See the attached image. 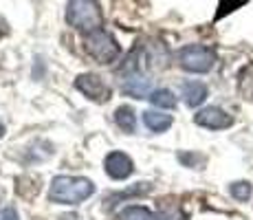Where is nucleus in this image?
<instances>
[{
    "mask_svg": "<svg viewBox=\"0 0 253 220\" xmlns=\"http://www.w3.org/2000/svg\"><path fill=\"white\" fill-rule=\"evenodd\" d=\"M95 185L88 178H77V176H57L53 178L48 189V200L60 205H77L82 200L92 196Z\"/></svg>",
    "mask_w": 253,
    "mask_h": 220,
    "instance_id": "nucleus-1",
    "label": "nucleus"
},
{
    "mask_svg": "<svg viewBox=\"0 0 253 220\" xmlns=\"http://www.w3.org/2000/svg\"><path fill=\"white\" fill-rule=\"evenodd\" d=\"M66 20L71 27L80 29L84 33H92L101 29L104 16L97 0H69L66 4Z\"/></svg>",
    "mask_w": 253,
    "mask_h": 220,
    "instance_id": "nucleus-2",
    "label": "nucleus"
},
{
    "mask_svg": "<svg viewBox=\"0 0 253 220\" xmlns=\"http://www.w3.org/2000/svg\"><path fill=\"white\" fill-rule=\"evenodd\" d=\"M86 53L90 57H95L99 64H110L119 57V44L108 31L104 29H97L92 33H86V40H84Z\"/></svg>",
    "mask_w": 253,
    "mask_h": 220,
    "instance_id": "nucleus-3",
    "label": "nucleus"
},
{
    "mask_svg": "<svg viewBox=\"0 0 253 220\" xmlns=\"http://www.w3.org/2000/svg\"><path fill=\"white\" fill-rule=\"evenodd\" d=\"M178 64L189 73H207L216 64V53L207 46H201V44H192V46L181 48Z\"/></svg>",
    "mask_w": 253,
    "mask_h": 220,
    "instance_id": "nucleus-4",
    "label": "nucleus"
},
{
    "mask_svg": "<svg viewBox=\"0 0 253 220\" xmlns=\"http://www.w3.org/2000/svg\"><path fill=\"white\" fill-rule=\"evenodd\" d=\"M75 88L80 92H84L88 99L99 101V104H104V101L110 99L108 84H106L99 75H92V73H84V75L77 77V80H75Z\"/></svg>",
    "mask_w": 253,
    "mask_h": 220,
    "instance_id": "nucleus-5",
    "label": "nucleus"
},
{
    "mask_svg": "<svg viewBox=\"0 0 253 220\" xmlns=\"http://www.w3.org/2000/svg\"><path fill=\"white\" fill-rule=\"evenodd\" d=\"M194 121L207 130H225L233 124L229 112H225L222 108H218V106H207V108H203L201 112H196Z\"/></svg>",
    "mask_w": 253,
    "mask_h": 220,
    "instance_id": "nucleus-6",
    "label": "nucleus"
},
{
    "mask_svg": "<svg viewBox=\"0 0 253 220\" xmlns=\"http://www.w3.org/2000/svg\"><path fill=\"white\" fill-rule=\"evenodd\" d=\"M104 168H106V172H108L110 178L124 180V178H128V176L132 174L134 165H132V161H130L128 154H124V152H110L108 156H106V161H104Z\"/></svg>",
    "mask_w": 253,
    "mask_h": 220,
    "instance_id": "nucleus-7",
    "label": "nucleus"
},
{
    "mask_svg": "<svg viewBox=\"0 0 253 220\" xmlns=\"http://www.w3.org/2000/svg\"><path fill=\"white\" fill-rule=\"evenodd\" d=\"M207 97V86L203 82H187L183 84V101L189 106V108H196L205 101Z\"/></svg>",
    "mask_w": 253,
    "mask_h": 220,
    "instance_id": "nucleus-8",
    "label": "nucleus"
},
{
    "mask_svg": "<svg viewBox=\"0 0 253 220\" xmlns=\"http://www.w3.org/2000/svg\"><path fill=\"white\" fill-rule=\"evenodd\" d=\"M124 92L126 95H132V97H150V82L145 77L137 75V73H130L128 80H124Z\"/></svg>",
    "mask_w": 253,
    "mask_h": 220,
    "instance_id": "nucleus-9",
    "label": "nucleus"
},
{
    "mask_svg": "<svg viewBox=\"0 0 253 220\" xmlns=\"http://www.w3.org/2000/svg\"><path fill=\"white\" fill-rule=\"evenodd\" d=\"M143 121L152 132H165L169 126H172V117L163 115V112H157V110L143 112Z\"/></svg>",
    "mask_w": 253,
    "mask_h": 220,
    "instance_id": "nucleus-10",
    "label": "nucleus"
},
{
    "mask_svg": "<svg viewBox=\"0 0 253 220\" xmlns=\"http://www.w3.org/2000/svg\"><path fill=\"white\" fill-rule=\"evenodd\" d=\"M115 121L124 132H134V128H137V115L130 106H119L115 110Z\"/></svg>",
    "mask_w": 253,
    "mask_h": 220,
    "instance_id": "nucleus-11",
    "label": "nucleus"
},
{
    "mask_svg": "<svg viewBox=\"0 0 253 220\" xmlns=\"http://www.w3.org/2000/svg\"><path fill=\"white\" fill-rule=\"evenodd\" d=\"M148 99L152 101L154 106H159V108H174V106H176V97H174L172 90H168V88H159V90H152Z\"/></svg>",
    "mask_w": 253,
    "mask_h": 220,
    "instance_id": "nucleus-12",
    "label": "nucleus"
},
{
    "mask_svg": "<svg viewBox=\"0 0 253 220\" xmlns=\"http://www.w3.org/2000/svg\"><path fill=\"white\" fill-rule=\"evenodd\" d=\"M119 220H157L148 207H139V205H130L119 214Z\"/></svg>",
    "mask_w": 253,
    "mask_h": 220,
    "instance_id": "nucleus-13",
    "label": "nucleus"
},
{
    "mask_svg": "<svg viewBox=\"0 0 253 220\" xmlns=\"http://www.w3.org/2000/svg\"><path fill=\"white\" fill-rule=\"evenodd\" d=\"M229 192H231V196L236 200H249V196H251V183H247V180L231 183Z\"/></svg>",
    "mask_w": 253,
    "mask_h": 220,
    "instance_id": "nucleus-14",
    "label": "nucleus"
},
{
    "mask_svg": "<svg viewBox=\"0 0 253 220\" xmlns=\"http://www.w3.org/2000/svg\"><path fill=\"white\" fill-rule=\"evenodd\" d=\"M0 220H18V212L13 207H9V209H4L2 212V216H0Z\"/></svg>",
    "mask_w": 253,
    "mask_h": 220,
    "instance_id": "nucleus-15",
    "label": "nucleus"
},
{
    "mask_svg": "<svg viewBox=\"0 0 253 220\" xmlns=\"http://www.w3.org/2000/svg\"><path fill=\"white\" fill-rule=\"evenodd\" d=\"M161 220H185V218H183V214H178V212H168Z\"/></svg>",
    "mask_w": 253,
    "mask_h": 220,
    "instance_id": "nucleus-16",
    "label": "nucleus"
},
{
    "mask_svg": "<svg viewBox=\"0 0 253 220\" xmlns=\"http://www.w3.org/2000/svg\"><path fill=\"white\" fill-rule=\"evenodd\" d=\"M2 132H4V128H2V124H0V136H2Z\"/></svg>",
    "mask_w": 253,
    "mask_h": 220,
    "instance_id": "nucleus-17",
    "label": "nucleus"
}]
</instances>
